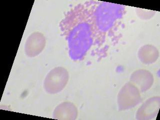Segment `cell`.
Returning <instances> with one entry per match:
<instances>
[{"mask_svg":"<svg viewBox=\"0 0 160 120\" xmlns=\"http://www.w3.org/2000/svg\"><path fill=\"white\" fill-rule=\"evenodd\" d=\"M69 73L62 67L55 68L48 74L44 82V88L50 94H56L63 90L69 80Z\"/></svg>","mask_w":160,"mask_h":120,"instance_id":"3","label":"cell"},{"mask_svg":"<svg viewBox=\"0 0 160 120\" xmlns=\"http://www.w3.org/2000/svg\"><path fill=\"white\" fill-rule=\"evenodd\" d=\"M92 42V27L87 21L77 22L68 36L69 53L72 59H81Z\"/></svg>","mask_w":160,"mask_h":120,"instance_id":"1","label":"cell"},{"mask_svg":"<svg viewBox=\"0 0 160 120\" xmlns=\"http://www.w3.org/2000/svg\"><path fill=\"white\" fill-rule=\"evenodd\" d=\"M158 50L152 45H146L141 48L138 52V57L141 61L146 64L155 62L159 57Z\"/></svg>","mask_w":160,"mask_h":120,"instance_id":"9","label":"cell"},{"mask_svg":"<svg viewBox=\"0 0 160 120\" xmlns=\"http://www.w3.org/2000/svg\"><path fill=\"white\" fill-rule=\"evenodd\" d=\"M122 6L109 2H102L94 15L97 29L103 32L109 30L121 16Z\"/></svg>","mask_w":160,"mask_h":120,"instance_id":"2","label":"cell"},{"mask_svg":"<svg viewBox=\"0 0 160 120\" xmlns=\"http://www.w3.org/2000/svg\"><path fill=\"white\" fill-rule=\"evenodd\" d=\"M160 97H154L147 100L138 110L137 120H148L153 119L157 116L160 109Z\"/></svg>","mask_w":160,"mask_h":120,"instance_id":"5","label":"cell"},{"mask_svg":"<svg viewBox=\"0 0 160 120\" xmlns=\"http://www.w3.org/2000/svg\"><path fill=\"white\" fill-rule=\"evenodd\" d=\"M130 82L134 84L142 92L149 90L154 82L152 74L147 70H138L132 74Z\"/></svg>","mask_w":160,"mask_h":120,"instance_id":"6","label":"cell"},{"mask_svg":"<svg viewBox=\"0 0 160 120\" xmlns=\"http://www.w3.org/2000/svg\"><path fill=\"white\" fill-rule=\"evenodd\" d=\"M78 115V110L74 104L70 102H62L54 110V118L59 120H75Z\"/></svg>","mask_w":160,"mask_h":120,"instance_id":"8","label":"cell"},{"mask_svg":"<svg viewBox=\"0 0 160 120\" xmlns=\"http://www.w3.org/2000/svg\"><path fill=\"white\" fill-rule=\"evenodd\" d=\"M141 101L140 91L131 82H128L120 90L118 97V103L120 110L131 109Z\"/></svg>","mask_w":160,"mask_h":120,"instance_id":"4","label":"cell"},{"mask_svg":"<svg viewBox=\"0 0 160 120\" xmlns=\"http://www.w3.org/2000/svg\"><path fill=\"white\" fill-rule=\"evenodd\" d=\"M46 41L44 35L40 32H34L27 40L25 51L29 57H35L42 51L45 48Z\"/></svg>","mask_w":160,"mask_h":120,"instance_id":"7","label":"cell"}]
</instances>
